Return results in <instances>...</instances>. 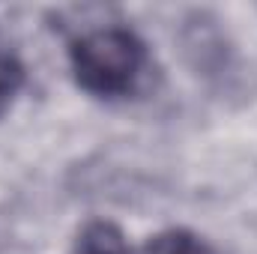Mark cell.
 <instances>
[{
	"label": "cell",
	"instance_id": "obj_2",
	"mask_svg": "<svg viewBox=\"0 0 257 254\" xmlns=\"http://www.w3.org/2000/svg\"><path fill=\"white\" fill-rule=\"evenodd\" d=\"M75 254H128L126 236L111 221H93L81 230Z\"/></svg>",
	"mask_w": 257,
	"mask_h": 254
},
{
	"label": "cell",
	"instance_id": "obj_3",
	"mask_svg": "<svg viewBox=\"0 0 257 254\" xmlns=\"http://www.w3.org/2000/svg\"><path fill=\"white\" fill-rule=\"evenodd\" d=\"M144 254H212V248L189 230H165L144 245Z\"/></svg>",
	"mask_w": 257,
	"mask_h": 254
},
{
	"label": "cell",
	"instance_id": "obj_1",
	"mask_svg": "<svg viewBox=\"0 0 257 254\" xmlns=\"http://www.w3.org/2000/svg\"><path fill=\"white\" fill-rule=\"evenodd\" d=\"M144 66V42L123 27H102L72 45L78 84L96 96H120L135 84Z\"/></svg>",
	"mask_w": 257,
	"mask_h": 254
},
{
	"label": "cell",
	"instance_id": "obj_4",
	"mask_svg": "<svg viewBox=\"0 0 257 254\" xmlns=\"http://www.w3.org/2000/svg\"><path fill=\"white\" fill-rule=\"evenodd\" d=\"M21 87H24V66L12 54H0V117L9 111Z\"/></svg>",
	"mask_w": 257,
	"mask_h": 254
}]
</instances>
